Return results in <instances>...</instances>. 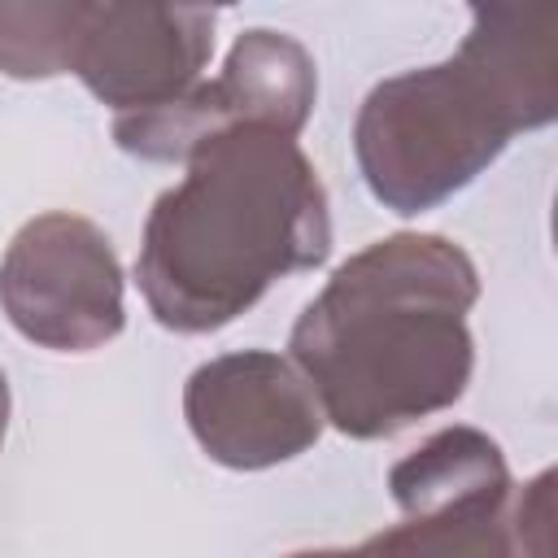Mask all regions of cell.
<instances>
[{"label": "cell", "mask_w": 558, "mask_h": 558, "mask_svg": "<svg viewBox=\"0 0 558 558\" xmlns=\"http://www.w3.org/2000/svg\"><path fill=\"white\" fill-rule=\"evenodd\" d=\"M475 301L480 270L458 240L397 231L336 266L301 310L288 353L336 432L388 440L462 401Z\"/></svg>", "instance_id": "1"}, {"label": "cell", "mask_w": 558, "mask_h": 558, "mask_svg": "<svg viewBox=\"0 0 558 558\" xmlns=\"http://www.w3.org/2000/svg\"><path fill=\"white\" fill-rule=\"evenodd\" d=\"M214 9L187 4H83L70 74L118 109H157L201 83L214 52Z\"/></svg>", "instance_id": "7"}, {"label": "cell", "mask_w": 558, "mask_h": 558, "mask_svg": "<svg viewBox=\"0 0 558 558\" xmlns=\"http://www.w3.org/2000/svg\"><path fill=\"white\" fill-rule=\"evenodd\" d=\"M558 113V9L471 4L458 52L375 83L353 122V157L371 196L427 214L475 183L519 131Z\"/></svg>", "instance_id": "3"}, {"label": "cell", "mask_w": 558, "mask_h": 558, "mask_svg": "<svg viewBox=\"0 0 558 558\" xmlns=\"http://www.w3.org/2000/svg\"><path fill=\"white\" fill-rule=\"evenodd\" d=\"M144 222L135 279L166 331L205 336L331 253L318 166L296 140L235 126L201 144Z\"/></svg>", "instance_id": "2"}, {"label": "cell", "mask_w": 558, "mask_h": 558, "mask_svg": "<svg viewBox=\"0 0 558 558\" xmlns=\"http://www.w3.org/2000/svg\"><path fill=\"white\" fill-rule=\"evenodd\" d=\"M510 532L519 558H554V471H541L510 501Z\"/></svg>", "instance_id": "10"}, {"label": "cell", "mask_w": 558, "mask_h": 558, "mask_svg": "<svg viewBox=\"0 0 558 558\" xmlns=\"http://www.w3.org/2000/svg\"><path fill=\"white\" fill-rule=\"evenodd\" d=\"M318 100V70L301 39L283 31H244L218 78L192 92L113 118V144L140 161H187L201 144L235 126H262L296 140Z\"/></svg>", "instance_id": "4"}, {"label": "cell", "mask_w": 558, "mask_h": 558, "mask_svg": "<svg viewBox=\"0 0 558 558\" xmlns=\"http://www.w3.org/2000/svg\"><path fill=\"white\" fill-rule=\"evenodd\" d=\"M388 488L401 519L427 523L506 519L514 501V480L501 445L466 423L440 427L414 453H405L388 471Z\"/></svg>", "instance_id": "8"}, {"label": "cell", "mask_w": 558, "mask_h": 558, "mask_svg": "<svg viewBox=\"0 0 558 558\" xmlns=\"http://www.w3.org/2000/svg\"><path fill=\"white\" fill-rule=\"evenodd\" d=\"M83 0H0V74L35 83L70 74Z\"/></svg>", "instance_id": "9"}, {"label": "cell", "mask_w": 558, "mask_h": 558, "mask_svg": "<svg viewBox=\"0 0 558 558\" xmlns=\"http://www.w3.org/2000/svg\"><path fill=\"white\" fill-rule=\"evenodd\" d=\"M4 432H9V379L0 371V445H4Z\"/></svg>", "instance_id": "12"}, {"label": "cell", "mask_w": 558, "mask_h": 558, "mask_svg": "<svg viewBox=\"0 0 558 558\" xmlns=\"http://www.w3.org/2000/svg\"><path fill=\"white\" fill-rule=\"evenodd\" d=\"M283 558H366V554L357 545V549H296V554H283Z\"/></svg>", "instance_id": "11"}, {"label": "cell", "mask_w": 558, "mask_h": 558, "mask_svg": "<svg viewBox=\"0 0 558 558\" xmlns=\"http://www.w3.org/2000/svg\"><path fill=\"white\" fill-rule=\"evenodd\" d=\"M122 262L83 214L31 218L0 257V310L17 336L52 353H92L126 327Z\"/></svg>", "instance_id": "5"}, {"label": "cell", "mask_w": 558, "mask_h": 558, "mask_svg": "<svg viewBox=\"0 0 558 558\" xmlns=\"http://www.w3.org/2000/svg\"><path fill=\"white\" fill-rule=\"evenodd\" d=\"M183 418L196 445L231 471L292 462L327 423L292 357L270 349H240L201 362L183 388Z\"/></svg>", "instance_id": "6"}]
</instances>
